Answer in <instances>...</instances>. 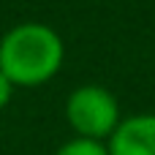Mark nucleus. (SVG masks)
Masks as SVG:
<instances>
[{
	"instance_id": "f257e3e1",
	"label": "nucleus",
	"mask_w": 155,
	"mask_h": 155,
	"mask_svg": "<svg viewBox=\"0 0 155 155\" xmlns=\"http://www.w3.org/2000/svg\"><path fill=\"white\" fill-rule=\"evenodd\" d=\"M63 38L41 22H22L0 38V71L14 87L46 84L63 65Z\"/></svg>"
},
{
	"instance_id": "f03ea898",
	"label": "nucleus",
	"mask_w": 155,
	"mask_h": 155,
	"mask_svg": "<svg viewBox=\"0 0 155 155\" xmlns=\"http://www.w3.org/2000/svg\"><path fill=\"white\" fill-rule=\"evenodd\" d=\"M65 120L76 131V136L104 142L120 125V106L106 87L82 84L65 101Z\"/></svg>"
},
{
	"instance_id": "7ed1b4c3",
	"label": "nucleus",
	"mask_w": 155,
	"mask_h": 155,
	"mask_svg": "<svg viewBox=\"0 0 155 155\" xmlns=\"http://www.w3.org/2000/svg\"><path fill=\"white\" fill-rule=\"evenodd\" d=\"M106 150L109 155H155V114H134L120 120Z\"/></svg>"
},
{
	"instance_id": "20e7f679",
	"label": "nucleus",
	"mask_w": 155,
	"mask_h": 155,
	"mask_svg": "<svg viewBox=\"0 0 155 155\" xmlns=\"http://www.w3.org/2000/svg\"><path fill=\"white\" fill-rule=\"evenodd\" d=\"M54 155H109V150H106L104 142H93V139H82V136H76V139L65 142Z\"/></svg>"
},
{
	"instance_id": "39448f33",
	"label": "nucleus",
	"mask_w": 155,
	"mask_h": 155,
	"mask_svg": "<svg viewBox=\"0 0 155 155\" xmlns=\"http://www.w3.org/2000/svg\"><path fill=\"white\" fill-rule=\"evenodd\" d=\"M11 95H14V84H11V82H8V76L0 71V109H3V106H8Z\"/></svg>"
}]
</instances>
